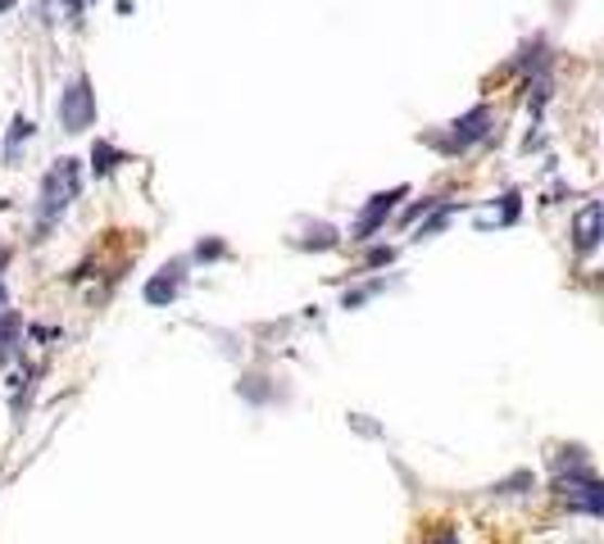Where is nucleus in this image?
I'll return each instance as SVG.
<instances>
[{"label": "nucleus", "mask_w": 604, "mask_h": 544, "mask_svg": "<svg viewBox=\"0 0 604 544\" xmlns=\"http://www.w3.org/2000/svg\"><path fill=\"white\" fill-rule=\"evenodd\" d=\"M78 191H83V168H78V160H55V168L41 177V200H37L33 241H46L50 231H55V223L68 214V204L78 200Z\"/></svg>", "instance_id": "obj_1"}, {"label": "nucleus", "mask_w": 604, "mask_h": 544, "mask_svg": "<svg viewBox=\"0 0 604 544\" xmlns=\"http://www.w3.org/2000/svg\"><path fill=\"white\" fill-rule=\"evenodd\" d=\"M60 123L64 132H87V127H96V91H91V77L87 73H73L68 87L60 91Z\"/></svg>", "instance_id": "obj_2"}, {"label": "nucleus", "mask_w": 604, "mask_h": 544, "mask_svg": "<svg viewBox=\"0 0 604 544\" xmlns=\"http://www.w3.org/2000/svg\"><path fill=\"white\" fill-rule=\"evenodd\" d=\"M487 137H491V110L473 105L464 118H455V123L445 127V137H432V146L441 154H464V150H473L477 141H487Z\"/></svg>", "instance_id": "obj_3"}, {"label": "nucleus", "mask_w": 604, "mask_h": 544, "mask_svg": "<svg viewBox=\"0 0 604 544\" xmlns=\"http://www.w3.org/2000/svg\"><path fill=\"white\" fill-rule=\"evenodd\" d=\"M555 490L564 495V504H568V508L587 513V517H600V508H604V490H600L595 468H572L568 477H559V481H555Z\"/></svg>", "instance_id": "obj_4"}, {"label": "nucleus", "mask_w": 604, "mask_h": 544, "mask_svg": "<svg viewBox=\"0 0 604 544\" xmlns=\"http://www.w3.org/2000/svg\"><path fill=\"white\" fill-rule=\"evenodd\" d=\"M410 195V187H395V191H382V195H373L364 204V214L355 218V227H350V241H373L377 237V227H382L391 214H395V204Z\"/></svg>", "instance_id": "obj_5"}, {"label": "nucleus", "mask_w": 604, "mask_h": 544, "mask_svg": "<svg viewBox=\"0 0 604 544\" xmlns=\"http://www.w3.org/2000/svg\"><path fill=\"white\" fill-rule=\"evenodd\" d=\"M183 287H187V258H173V264H164L155 277L146 281V304H155V308H164V304H173L183 295Z\"/></svg>", "instance_id": "obj_6"}, {"label": "nucleus", "mask_w": 604, "mask_h": 544, "mask_svg": "<svg viewBox=\"0 0 604 544\" xmlns=\"http://www.w3.org/2000/svg\"><path fill=\"white\" fill-rule=\"evenodd\" d=\"M600 227H604V210H600V200H587L582 204V214L572 218V250L577 254H595V245H600Z\"/></svg>", "instance_id": "obj_7"}, {"label": "nucleus", "mask_w": 604, "mask_h": 544, "mask_svg": "<svg viewBox=\"0 0 604 544\" xmlns=\"http://www.w3.org/2000/svg\"><path fill=\"white\" fill-rule=\"evenodd\" d=\"M23 331H28V327H23L18 308H0V368H5V363L23 350Z\"/></svg>", "instance_id": "obj_8"}, {"label": "nucleus", "mask_w": 604, "mask_h": 544, "mask_svg": "<svg viewBox=\"0 0 604 544\" xmlns=\"http://www.w3.org/2000/svg\"><path fill=\"white\" fill-rule=\"evenodd\" d=\"M33 132H37V123H33V118H23V114H14L10 132H5V164H14V160H18V146H28V141H33Z\"/></svg>", "instance_id": "obj_9"}, {"label": "nucleus", "mask_w": 604, "mask_h": 544, "mask_svg": "<svg viewBox=\"0 0 604 544\" xmlns=\"http://www.w3.org/2000/svg\"><path fill=\"white\" fill-rule=\"evenodd\" d=\"M118 164H128V154H123L118 146H110V141H96L91 146V168H96V177H110Z\"/></svg>", "instance_id": "obj_10"}, {"label": "nucleus", "mask_w": 604, "mask_h": 544, "mask_svg": "<svg viewBox=\"0 0 604 544\" xmlns=\"http://www.w3.org/2000/svg\"><path fill=\"white\" fill-rule=\"evenodd\" d=\"M295 245H300V250H332V245H337V231L318 223V227L310 231V237H305V241H295Z\"/></svg>", "instance_id": "obj_11"}, {"label": "nucleus", "mask_w": 604, "mask_h": 544, "mask_svg": "<svg viewBox=\"0 0 604 544\" xmlns=\"http://www.w3.org/2000/svg\"><path fill=\"white\" fill-rule=\"evenodd\" d=\"M437 210V195H423L418 204H410V210H405V223H414V218H423V214H432Z\"/></svg>", "instance_id": "obj_12"}, {"label": "nucleus", "mask_w": 604, "mask_h": 544, "mask_svg": "<svg viewBox=\"0 0 604 544\" xmlns=\"http://www.w3.org/2000/svg\"><path fill=\"white\" fill-rule=\"evenodd\" d=\"M223 254H228V245H223V241H200L196 245V258H223Z\"/></svg>", "instance_id": "obj_13"}, {"label": "nucleus", "mask_w": 604, "mask_h": 544, "mask_svg": "<svg viewBox=\"0 0 604 544\" xmlns=\"http://www.w3.org/2000/svg\"><path fill=\"white\" fill-rule=\"evenodd\" d=\"M5 264H10V250H0V308H10V287H5Z\"/></svg>", "instance_id": "obj_14"}, {"label": "nucleus", "mask_w": 604, "mask_h": 544, "mask_svg": "<svg viewBox=\"0 0 604 544\" xmlns=\"http://www.w3.org/2000/svg\"><path fill=\"white\" fill-rule=\"evenodd\" d=\"M391 258H395L391 245H387V250H373V254H368V268H382V264H391Z\"/></svg>", "instance_id": "obj_15"}, {"label": "nucleus", "mask_w": 604, "mask_h": 544, "mask_svg": "<svg viewBox=\"0 0 604 544\" xmlns=\"http://www.w3.org/2000/svg\"><path fill=\"white\" fill-rule=\"evenodd\" d=\"M500 218H505V223H514V218H518V195H514V191L505 195V214H500Z\"/></svg>", "instance_id": "obj_16"}, {"label": "nucleus", "mask_w": 604, "mask_h": 544, "mask_svg": "<svg viewBox=\"0 0 604 544\" xmlns=\"http://www.w3.org/2000/svg\"><path fill=\"white\" fill-rule=\"evenodd\" d=\"M427 544H460V531H450V527H445V531H437Z\"/></svg>", "instance_id": "obj_17"}, {"label": "nucleus", "mask_w": 604, "mask_h": 544, "mask_svg": "<svg viewBox=\"0 0 604 544\" xmlns=\"http://www.w3.org/2000/svg\"><path fill=\"white\" fill-rule=\"evenodd\" d=\"M64 10H68V18H83L87 14V0H64Z\"/></svg>", "instance_id": "obj_18"}, {"label": "nucleus", "mask_w": 604, "mask_h": 544, "mask_svg": "<svg viewBox=\"0 0 604 544\" xmlns=\"http://www.w3.org/2000/svg\"><path fill=\"white\" fill-rule=\"evenodd\" d=\"M10 5H14V0H0V14H5V10H10Z\"/></svg>", "instance_id": "obj_19"}, {"label": "nucleus", "mask_w": 604, "mask_h": 544, "mask_svg": "<svg viewBox=\"0 0 604 544\" xmlns=\"http://www.w3.org/2000/svg\"><path fill=\"white\" fill-rule=\"evenodd\" d=\"M118 10H133V0H118Z\"/></svg>", "instance_id": "obj_20"}]
</instances>
